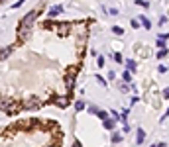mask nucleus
Segmentation results:
<instances>
[{"mask_svg":"<svg viewBox=\"0 0 169 147\" xmlns=\"http://www.w3.org/2000/svg\"><path fill=\"white\" fill-rule=\"evenodd\" d=\"M120 90H122V92H128V90H130V86H128V85H122V86H120Z\"/></svg>","mask_w":169,"mask_h":147,"instance_id":"23","label":"nucleus"},{"mask_svg":"<svg viewBox=\"0 0 169 147\" xmlns=\"http://www.w3.org/2000/svg\"><path fill=\"white\" fill-rule=\"evenodd\" d=\"M165 22H167V18H165V16H161V18H159V26H163Z\"/></svg>","mask_w":169,"mask_h":147,"instance_id":"26","label":"nucleus"},{"mask_svg":"<svg viewBox=\"0 0 169 147\" xmlns=\"http://www.w3.org/2000/svg\"><path fill=\"white\" fill-rule=\"evenodd\" d=\"M132 28H134V29L140 28V20H132Z\"/></svg>","mask_w":169,"mask_h":147,"instance_id":"20","label":"nucleus"},{"mask_svg":"<svg viewBox=\"0 0 169 147\" xmlns=\"http://www.w3.org/2000/svg\"><path fill=\"white\" fill-rule=\"evenodd\" d=\"M112 32L116 33V35H122V33H124V29H122V28H118V26H114V28H112Z\"/></svg>","mask_w":169,"mask_h":147,"instance_id":"15","label":"nucleus"},{"mask_svg":"<svg viewBox=\"0 0 169 147\" xmlns=\"http://www.w3.org/2000/svg\"><path fill=\"white\" fill-rule=\"evenodd\" d=\"M75 110H79V112H81V110H84V102H83V100H77V102H75Z\"/></svg>","mask_w":169,"mask_h":147,"instance_id":"12","label":"nucleus"},{"mask_svg":"<svg viewBox=\"0 0 169 147\" xmlns=\"http://www.w3.org/2000/svg\"><path fill=\"white\" fill-rule=\"evenodd\" d=\"M96 116H99L100 120H106L108 118V112H100V110H99V114H96Z\"/></svg>","mask_w":169,"mask_h":147,"instance_id":"17","label":"nucleus"},{"mask_svg":"<svg viewBox=\"0 0 169 147\" xmlns=\"http://www.w3.org/2000/svg\"><path fill=\"white\" fill-rule=\"evenodd\" d=\"M102 123H104V128H106V129H114V126H116V120L106 118V120H102Z\"/></svg>","mask_w":169,"mask_h":147,"instance_id":"5","label":"nucleus"},{"mask_svg":"<svg viewBox=\"0 0 169 147\" xmlns=\"http://www.w3.org/2000/svg\"><path fill=\"white\" fill-rule=\"evenodd\" d=\"M155 43H157V47H159V49L165 47V39H161V37H157V41H155Z\"/></svg>","mask_w":169,"mask_h":147,"instance_id":"16","label":"nucleus"},{"mask_svg":"<svg viewBox=\"0 0 169 147\" xmlns=\"http://www.w3.org/2000/svg\"><path fill=\"white\" fill-rule=\"evenodd\" d=\"M0 110L10 112V110H12V102H8V100H0Z\"/></svg>","mask_w":169,"mask_h":147,"instance_id":"4","label":"nucleus"},{"mask_svg":"<svg viewBox=\"0 0 169 147\" xmlns=\"http://www.w3.org/2000/svg\"><path fill=\"white\" fill-rule=\"evenodd\" d=\"M157 71H159V73H167V67H165V65H159V67H157Z\"/></svg>","mask_w":169,"mask_h":147,"instance_id":"21","label":"nucleus"},{"mask_svg":"<svg viewBox=\"0 0 169 147\" xmlns=\"http://www.w3.org/2000/svg\"><path fill=\"white\" fill-rule=\"evenodd\" d=\"M110 141H112V143H120V141H122V135H120L118 132H114L112 137H110Z\"/></svg>","mask_w":169,"mask_h":147,"instance_id":"9","label":"nucleus"},{"mask_svg":"<svg viewBox=\"0 0 169 147\" xmlns=\"http://www.w3.org/2000/svg\"><path fill=\"white\" fill-rule=\"evenodd\" d=\"M151 147H167L165 143H157V145H151Z\"/></svg>","mask_w":169,"mask_h":147,"instance_id":"30","label":"nucleus"},{"mask_svg":"<svg viewBox=\"0 0 169 147\" xmlns=\"http://www.w3.org/2000/svg\"><path fill=\"white\" fill-rule=\"evenodd\" d=\"M10 53H12V47H2L0 49V59H8Z\"/></svg>","mask_w":169,"mask_h":147,"instance_id":"6","label":"nucleus"},{"mask_svg":"<svg viewBox=\"0 0 169 147\" xmlns=\"http://www.w3.org/2000/svg\"><path fill=\"white\" fill-rule=\"evenodd\" d=\"M55 104L59 106V108H67V106H69V98H65V96H59V98H55Z\"/></svg>","mask_w":169,"mask_h":147,"instance_id":"3","label":"nucleus"},{"mask_svg":"<svg viewBox=\"0 0 169 147\" xmlns=\"http://www.w3.org/2000/svg\"><path fill=\"white\" fill-rule=\"evenodd\" d=\"M112 59H114V61H116V63H122V61H124L122 53H114V55H112Z\"/></svg>","mask_w":169,"mask_h":147,"instance_id":"14","label":"nucleus"},{"mask_svg":"<svg viewBox=\"0 0 169 147\" xmlns=\"http://www.w3.org/2000/svg\"><path fill=\"white\" fill-rule=\"evenodd\" d=\"M89 114H99V108L96 106H89Z\"/></svg>","mask_w":169,"mask_h":147,"instance_id":"18","label":"nucleus"},{"mask_svg":"<svg viewBox=\"0 0 169 147\" xmlns=\"http://www.w3.org/2000/svg\"><path fill=\"white\" fill-rule=\"evenodd\" d=\"M96 65H99V67H104V57H99V61H96Z\"/></svg>","mask_w":169,"mask_h":147,"instance_id":"22","label":"nucleus"},{"mask_svg":"<svg viewBox=\"0 0 169 147\" xmlns=\"http://www.w3.org/2000/svg\"><path fill=\"white\" fill-rule=\"evenodd\" d=\"M138 20H140V24L144 26V28H146V29H151V22H150V20L146 18V16H140V18H138Z\"/></svg>","mask_w":169,"mask_h":147,"instance_id":"7","label":"nucleus"},{"mask_svg":"<svg viewBox=\"0 0 169 147\" xmlns=\"http://www.w3.org/2000/svg\"><path fill=\"white\" fill-rule=\"evenodd\" d=\"M24 2H26V0H18V2H16V4H14V6H12V8H18V6H22V4H24Z\"/></svg>","mask_w":169,"mask_h":147,"instance_id":"25","label":"nucleus"},{"mask_svg":"<svg viewBox=\"0 0 169 147\" xmlns=\"http://www.w3.org/2000/svg\"><path fill=\"white\" fill-rule=\"evenodd\" d=\"M38 16H39V8L28 12V14L22 18V22H20V28H33V22H36V18H38Z\"/></svg>","mask_w":169,"mask_h":147,"instance_id":"1","label":"nucleus"},{"mask_svg":"<svg viewBox=\"0 0 169 147\" xmlns=\"http://www.w3.org/2000/svg\"><path fill=\"white\" fill-rule=\"evenodd\" d=\"M136 4H138V6H144V8H148V6H150L146 0H136Z\"/></svg>","mask_w":169,"mask_h":147,"instance_id":"19","label":"nucleus"},{"mask_svg":"<svg viewBox=\"0 0 169 147\" xmlns=\"http://www.w3.org/2000/svg\"><path fill=\"white\" fill-rule=\"evenodd\" d=\"M144 139H146V132H144V129L142 128H138V145H140V143H144Z\"/></svg>","mask_w":169,"mask_h":147,"instance_id":"8","label":"nucleus"},{"mask_svg":"<svg viewBox=\"0 0 169 147\" xmlns=\"http://www.w3.org/2000/svg\"><path fill=\"white\" fill-rule=\"evenodd\" d=\"M47 147H55V145H47Z\"/></svg>","mask_w":169,"mask_h":147,"instance_id":"31","label":"nucleus"},{"mask_svg":"<svg viewBox=\"0 0 169 147\" xmlns=\"http://www.w3.org/2000/svg\"><path fill=\"white\" fill-rule=\"evenodd\" d=\"M122 79H124V82H130L132 81V71H124L122 73Z\"/></svg>","mask_w":169,"mask_h":147,"instance_id":"10","label":"nucleus"},{"mask_svg":"<svg viewBox=\"0 0 169 147\" xmlns=\"http://www.w3.org/2000/svg\"><path fill=\"white\" fill-rule=\"evenodd\" d=\"M159 37H161V39H169V32H167V33H161Z\"/></svg>","mask_w":169,"mask_h":147,"instance_id":"28","label":"nucleus"},{"mask_svg":"<svg viewBox=\"0 0 169 147\" xmlns=\"http://www.w3.org/2000/svg\"><path fill=\"white\" fill-rule=\"evenodd\" d=\"M63 12V6L61 4H55V6H51V8L47 10V16H49V18H55V16H59Z\"/></svg>","mask_w":169,"mask_h":147,"instance_id":"2","label":"nucleus"},{"mask_svg":"<svg viewBox=\"0 0 169 147\" xmlns=\"http://www.w3.org/2000/svg\"><path fill=\"white\" fill-rule=\"evenodd\" d=\"M167 47H163V49H159V51H157V59H163V57H167Z\"/></svg>","mask_w":169,"mask_h":147,"instance_id":"11","label":"nucleus"},{"mask_svg":"<svg viewBox=\"0 0 169 147\" xmlns=\"http://www.w3.org/2000/svg\"><path fill=\"white\" fill-rule=\"evenodd\" d=\"M163 98H169V88H165V90H163Z\"/></svg>","mask_w":169,"mask_h":147,"instance_id":"29","label":"nucleus"},{"mask_svg":"<svg viewBox=\"0 0 169 147\" xmlns=\"http://www.w3.org/2000/svg\"><path fill=\"white\" fill-rule=\"evenodd\" d=\"M73 147H83V145H81V141H79V139H75V141H73Z\"/></svg>","mask_w":169,"mask_h":147,"instance_id":"27","label":"nucleus"},{"mask_svg":"<svg viewBox=\"0 0 169 147\" xmlns=\"http://www.w3.org/2000/svg\"><path fill=\"white\" fill-rule=\"evenodd\" d=\"M126 65H128V71H136V67H138V65H136V61H132V59L126 63Z\"/></svg>","mask_w":169,"mask_h":147,"instance_id":"13","label":"nucleus"},{"mask_svg":"<svg viewBox=\"0 0 169 147\" xmlns=\"http://www.w3.org/2000/svg\"><path fill=\"white\" fill-rule=\"evenodd\" d=\"M96 81H99V82H100V85H104V86H106V81H104L102 76H96Z\"/></svg>","mask_w":169,"mask_h":147,"instance_id":"24","label":"nucleus"}]
</instances>
